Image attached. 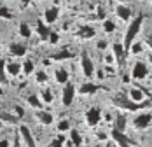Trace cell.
<instances>
[{
  "label": "cell",
  "instance_id": "obj_1",
  "mask_svg": "<svg viewBox=\"0 0 152 147\" xmlns=\"http://www.w3.org/2000/svg\"><path fill=\"white\" fill-rule=\"evenodd\" d=\"M149 109H152V107H149ZM149 109H142V110L135 112L133 118L129 119V128H133L138 133H143L147 130H151L152 128V110H149Z\"/></svg>",
  "mask_w": 152,
  "mask_h": 147
},
{
  "label": "cell",
  "instance_id": "obj_2",
  "mask_svg": "<svg viewBox=\"0 0 152 147\" xmlns=\"http://www.w3.org/2000/svg\"><path fill=\"white\" fill-rule=\"evenodd\" d=\"M33 119H35V123L39 124V126H42V128H51V126H54L56 124V116H54V112H51L49 109H39V110H33Z\"/></svg>",
  "mask_w": 152,
  "mask_h": 147
},
{
  "label": "cell",
  "instance_id": "obj_3",
  "mask_svg": "<svg viewBox=\"0 0 152 147\" xmlns=\"http://www.w3.org/2000/svg\"><path fill=\"white\" fill-rule=\"evenodd\" d=\"M84 123L88 128H93V130L100 128V124L103 123V110L100 107H89L84 114Z\"/></svg>",
  "mask_w": 152,
  "mask_h": 147
},
{
  "label": "cell",
  "instance_id": "obj_4",
  "mask_svg": "<svg viewBox=\"0 0 152 147\" xmlns=\"http://www.w3.org/2000/svg\"><path fill=\"white\" fill-rule=\"evenodd\" d=\"M142 23H143V16H138L137 19H133V21L129 23L128 32H126V35H124V47H126V51L129 49V46L135 42L138 32H140V28H142Z\"/></svg>",
  "mask_w": 152,
  "mask_h": 147
},
{
  "label": "cell",
  "instance_id": "obj_5",
  "mask_svg": "<svg viewBox=\"0 0 152 147\" xmlns=\"http://www.w3.org/2000/svg\"><path fill=\"white\" fill-rule=\"evenodd\" d=\"M151 74V67L145 61H135V65L131 67V77L135 81H145Z\"/></svg>",
  "mask_w": 152,
  "mask_h": 147
},
{
  "label": "cell",
  "instance_id": "obj_6",
  "mask_svg": "<svg viewBox=\"0 0 152 147\" xmlns=\"http://www.w3.org/2000/svg\"><path fill=\"white\" fill-rule=\"evenodd\" d=\"M80 68H82V74H84L88 79H91L93 75L96 74L94 63H93V60L89 58L88 53H82V54H80Z\"/></svg>",
  "mask_w": 152,
  "mask_h": 147
},
{
  "label": "cell",
  "instance_id": "obj_7",
  "mask_svg": "<svg viewBox=\"0 0 152 147\" xmlns=\"http://www.w3.org/2000/svg\"><path fill=\"white\" fill-rule=\"evenodd\" d=\"M74 98H75V86L72 82H68V84L63 86V91H61V103L65 107H70Z\"/></svg>",
  "mask_w": 152,
  "mask_h": 147
},
{
  "label": "cell",
  "instance_id": "obj_8",
  "mask_svg": "<svg viewBox=\"0 0 152 147\" xmlns=\"http://www.w3.org/2000/svg\"><path fill=\"white\" fill-rule=\"evenodd\" d=\"M75 126H74V123H72V119L68 118H61L56 121V124H54V132L56 133H61V135H68V133L72 132Z\"/></svg>",
  "mask_w": 152,
  "mask_h": 147
},
{
  "label": "cell",
  "instance_id": "obj_9",
  "mask_svg": "<svg viewBox=\"0 0 152 147\" xmlns=\"http://www.w3.org/2000/svg\"><path fill=\"white\" fill-rule=\"evenodd\" d=\"M112 53H114V56H115V61H117V67H122L124 65V61H126V47L124 44L121 42H114L112 46Z\"/></svg>",
  "mask_w": 152,
  "mask_h": 147
},
{
  "label": "cell",
  "instance_id": "obj_10",
  "mask_svg": "<svg viewBox=\"0 0 152 147\" xmlns=\"http://www.w3.org/2000/svg\"><path fill=\"white\" fill-rule=\"evenodd\" d=\"M68 140L72 142L74 147H86V137H84V133L80 132L79 128H74L72 132L68 133Z\"/></svg>",
  "mask_w": 152,
  "mask_h": 147
},
{
  "label": "cell",
  "instance_id": "obj_11",
  "mask_svg": "<svg viewBox=\"0 0 152 147\" xmlns=\"http://www.w3.org/2000/svg\"><path fill=\"white\" fill-rule=\"evenodd\" d=\"M54 81L58 82V84H68L70 82V75H68V70L66 68H63V67H58L56 70H54Z\"/></svg>",
  "mask_w": 152,
  "mask_h": 147
},
{
  "label": "cell",
  "instance_id": "obj_12",
  "mask_svg": "<svg viewBox=\"0 0 152 147\" xmlns=\"http://www.w3.org/2000/svg\"><path fill=\"white\" fill-rule=\"evenodd\" d=\"M5 70L9 77H18L19 74L23 72V63H18V61H9L5 63Z\"/></svg>",
  "mask_w": 152,
  "mask_h": 147
},
{
  "label": "cell",
  "instance_id": "obj_13",
  "mask_svg": "<svg viewBox=\"0 0 152 147\" xmlns=\"http://www.w3.org/2000/svg\"><path fill=\"white\" fill-rule=\"evenodd\" d=\"M39 96H40V102H42L44 107L54 103V95H53V89H51V88H44L40 93H39Z\"/></svg>",
  "mask_w": 152,
  "mask_h": 147
},
{
  "label": "cell",
  "instance_id": "obj_14",
  "mask_svg": "<svg viewBox=\"0 0 152 147\" xmlns=\"http://www.w3.org/2000/svg\"><path fill=\"white\" fill-rule=\"evenodd\" d=\"M9 53L16 56V58H21V56H25L26 53H28V49H26V46L25 44H19V42H12L11 47H9Z\"/></svg>",
  "mask_w": 152,
  "mask_h": 147
},
{
  "label": "cell",
  "instance_id": "obj_15",
  "mask_svg": "<svg viewBox=\"0 0 152 147\" xmlns=\"http://www.w3.org/2000/svg\"><path fill=\"white\" fill-rule=\"evenodd\" d=\"M98 91V86L91 82V81H86V82H82L80 84V88H79V93L80 95H94Z\"/></svg>",
  "mask_w": 152,
  "mask_h": 147
},
{
  "label": "cell",
  "instance_id": "obj_16",
  "mask_svg": "<svg viewBox=\"0 0 152 147\" xmlns=\"http://www.w3.org/2000/svg\"><path fill=\"white\" fill-rule=\"evenodd\" d=\"M58 16H60V9L58 7H49L46 12H44V19H46L47 25H53L58 19Z\"/></svg>",
  "mask_w": 152,
  "mask_h": 147
},
{
  "label": "cell",
  "instance_id": "obj_17",
  "mask_svg": "<svg viewBox=\"0 0 152 147\" xmlns=\"http://www.w3.org/2000/svg\"><path fill=\"white\" fill-rule=\"evenodd\" d=\"M94 28L93 26H89V25H82L80 28H79V32H77V37H80V39H91V37H94Z\"/></svg>",
  "mask_w": 152,
  "mask_h": 147
},
{
  "label": "cell",
  "instance_id": "obj_18",
  "mask_svg": "<svg viewBox=\"0 0 152 147\" xmlns=\"http://www.w3.org/2000/svg\"><path fill=\"white\" fill-rule=\"evenodd\" d=\"M26 102H28V105H30V109H33V110L44 109V105H42V102H40V96H39V95H28Z\"/></svg>",
  "mask_w": 152,
  "mask_h": 147
},
{
  "label": "cell",
  "instance_id": "obj_19",
  "mask_svg": "<svg viewBox=\"0 0 152 147\" xmlns=\"http://www.w3.org/2000/svg\"><path fill=\"white\" fill-rule=\"evenodd\" d=\"M115 12H117V16L121 18L122 21H128V19L131 18V11H129V7H126V5H117Z\"/></svg>",
  "mask_w": 152,
  "mask_h": 147
},
{
  "label": "cell",
  "instance_id": "obj_20",
  "mask_svg": "<svg viewBox=\"0 0 152 147\" xmlns=\"http://www.w3.org/2000/svg\"><path fill=\"white\" fill-rule=\"evenodd\" d=\"M37 33L40 35L42 40H46V39H49V35H51V30L47 28L42 21H39V23H37Z\"/></svg>",
  "mask_w": 152,
  "mask_h": 147
},
{
  "label": "cell",
  "instance_id": "obj_21",
  "mask_svg": "<svg viewBox=\"0 0 152 147\" xmlns=\"http://www.w3.org/2000/svg\"><path fill=\"white\" fill-rule=\"evenodd\" d=\"M35 61L33 60H25V63H23V74L25 75H31V74H35Z\"/></svg>",
  "mask_w": 152,
  "mask_h": 147
},
{
  "label": "cell",
  "instance_id": "obj_22",
  "mask_svg": "<svg viewBox=\"0 0 152 147\" xmlns=\"http://www.w3.org/2000/svg\"><path fill=\"white\" fill-rule=\"evenodd\" d=\"M7 70H5V61L0 60V86L2 84H7Z\"/></svg>",
  "mask_w": 152,
  "mask_h": 147
},
{
  "label": "cell",
  "instance_id": "obj_23",
  "mask_svg": "<svg viewBox=\"0 0 152 147\" xmlns=\"http://www.w3.org/2000/svg\"><path fill=\"white\" fill-rule=\"evenodd\" d=\"M35 81H37L39 84H46L47 81H49V75H47V72H44V70H37V72H35Z\"/></svg>",
  "mask_w": 152,
  "mask_h": 147
},
{
  "label": "cell",
  "instance_id": "obj_24",
  "mask_svg": "<svg viewBox=\"0 0 152 147\" xmlns=\"http://www.w3.org/2000/svg\"><path fill=\"white\" fill-rule=\"evenodd\" d=\"M53 60H70V58H74V53H70V51H60V53H56V54H53L51 56Z\"/></svg>",
  "mask_w": 152,
  "mask_h": 147
},
{
  "label": "cell",
  "instance_id": "obj_25",
  "mask_svg": "<svg viewBox=\"0 0 152 147\" xmlns=\"http://www.w3.org/2000/svg\"><path fill=\"white\" fill-rule=\"evenodd\" d=\"M19 35L25 37V39H30L31 37V28L26 23H21V25H19Z\"/></svg>",
  "mask_w": 152,
  "mask_h": 147
},
{
  "label": "cell",
  "instance_id": "obj_26",
  "mask_svg": "<svg viewBox=\"0 0 152 147\" xmlns=\"http://www.w3.org/2000/svg\"><path fill=\"white\" fill-rule=\"evenodd\" d=\"M142 49H143V44H140V42H133V44L129 46V53H133V54H138V53H142Z\"/></svg>",
  "mask_w": 152,
  "mask_h": 147
},
{
  "label": "cell",
  "instance_id": "obj_27",
  "mask_svg": "<svg viewBox=\"0 0 152 147\" xmlns=\"http://www.w3.org/2000/svg\"><path fill=\"white\" fill-rule=\"evenodd\" d=\"M103 30H105L107 33L114 32V30H115V23H114V21H110V19H105V21H103Z\"/></svg>",
  "mask_w": 152,
  "mask_h": 147
},
{
  "label": "cell",
  "instance_id": "obj_28",
  "mask_svg": "<svg viewBox=\"0 0 152 147\" xmlns=\"http://www.w3.org/2000/svg\"><path fill=\"white\" fill-rule=\"evenodd\" d=\"M58 40H60V35H58L56 32H51V35H49V42H51V44H58Z\"/></svg>",
  "mask_w": 152,
  "mask_h": 147
},
{
  "label": "cell",
  "instance_id": "obj_29",
  "mask_svg": "<svg viewBox=\"0 0 152 147\" xmlns=\"http://www.w3.org/2000/svg\"><path fill=\"white\" fill-rule=\"evenodd\" d=\"M0 18H5V19H11L12 18V14L5 9V7H0Z\"/></svg>",
  "mask_w": 152,
  "mask_h": 147
},
{
  "label": "cell",
  "instance_id": "obj_30",
  "mask_svg": "<svg viewBox=\"0 0 152 147\" xmlns=\"http://www.w3.org/2000/svg\"><path fill=\"white\" fill-rule=\"evenodd\" d=\"M107 40H100V42H98V49H100V51H103V49H107Z\"/></svg>",
  "mask_w": 152,
  "mask_h": 147
},
{
  "label": "cell",
  "instance_id": "obj_31",
  "mask_svg": "<svg viewBox=\"0 0 152 147\" xmlns=\"http://www.w3.org/2000/svg\"><path fill=\"white\" fill-rule=\"evenodd\" d=\"M145 46L152 49V35H147V39H145Z\"/></svg>",
  "mask_w": 152,
  "mask_h": 147
},
{
  "label": "cell",
  "instance_id": "obj_32",
  "mask_svg": "<svg viewBox=\"0 0 152 147\" xmlns=\"http://www.w3.org/2000/svg\"><path fill=\"white\" fill-rule=\"evenodd\" d=\"M31 0H23V4H25V5H26V4H30Z\"/></svg>",
  "mask_w": 152,
  "mask_h": 147
},
{
  "label": "cell",
  "instance_id": "obj_33",
  "mask_svg": "<svg viewBox=\"0 0 152 147\" xmlns=\"http://www.w3.org/2000/svg\"><path fill=\"white\" fill-rule=\"evenodd\" d=\"M2 95H4V89H2V86H0V96H2Z\"/></svg>",
  "mask_w": 152,
  "mask_h": 147
},
{
  "label": "cell",
  "instance_id": "obj_34",
  "mask_svg": "<svg viewBox=\"0 0 152 147\" xmlns=\"http://www.w3.org/2000/svg\"><path fill=\"white\" fill-rule=\"evenodd\" d=\"M121 2H122V0H121Z\"/></svg>",
  "mask_w": 152,
  "mask_h": 147
},
{
  "label": "cell",
  "instance_id": "obj_35",
  "mask_svg": "<svg viewBox=\"0 0 152 147\" xmlns=\"http://www.w3.org/2000/svg\"><path fill=\"white\" fill-rule=\"evenodd\" d=\"M86 147H88V146H86Z\"/></svg>",
  "mask_w": 152,
  "mask_h": 147
}]
</instances>
